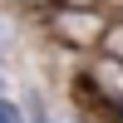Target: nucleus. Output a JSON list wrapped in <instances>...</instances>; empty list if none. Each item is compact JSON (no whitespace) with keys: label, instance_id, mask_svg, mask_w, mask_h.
Segmentation results:
<instances>
[{"label":"nucleus","instance_id":"1","mask_svg":"<svg viewBox=\"0 0 123 123\" xmlns=\"http://www.w3.org/2000/svg\"><path fill=\"white\" fill-rule=\"evenodd\" d=\"M49 35H54L59 44H69V49H94V44H104V35H108V20L98 15V10L54 5V10H49Z\"/></svg>","mask_w":123,"mask_h":123},{"label":"nucleus","instance_id":"2","mask_svg":"<svg viewBox=\"0 0 123 123\" xmlns=\"http://www.w3.org/2000/svg\"><path fill=\"white\" fill-rule=\"evenodd\" d=\"M84 79L98 89V94L108 98L113 108H123V59L118 54H108V49H98L94 59H89V69H84Z\"/></svg>","mask_w":123,"mask_h":123},{"label":"nucleus","instance_id":"3","mask_svg":"<svg viewBox=\"0 0 123 123\" xmlns=\"http://www.w3.org/2000/svg\"><path fill=\"white\" fill-rule=\"evenodd\" d=\"M0 123H30L25 104H15V98H5V94H0Z\"/></svg>","mask_w":123,"mask_h":123},{"label":"nucleus","instance_id":"4","mask_svg":"<svg viewBox=\"0 0 123 123\" xmlns=\"http://www.w3.org/2000/svg\"><path fill=\"white\" fill-rule=\"evenodd\" d=\"M98 49H108V54L123 59V20H108V35H104V44H98Z\"/></svg>","mask_w":123,"mask_h":123},{"label":"nucleus","instance_id":"5","mask_svg":"<svg viewBox=\"0 0 123 123\" xmlns=\"http://www.w3.org/2000/svg\"><path fill=\"white\" fill-rule=\"evenodd\" d=\"M54 5H74V10H98V0H54Z\"/></svg>","mask_w":123,"mask_h":123},{"label":"nucleus","instance_id":"6","mask_svg":"<svg viewBox=\"0 0 123 123\" xmlns=\"http://www.w3.org/2000/svg\"><path fill=\"white\" fill-rule=\"evenodd\" d=\"M20 5H30V10H39V5H54V0H20Z\"/></svg>","mask_w":123,"mask_h":123},{"label":"nucleus","instance_id":"7","mask_svg":"<svg viewBox=\"0 0 123 123\" xmlns=\"http://www.w3.org/2000/svg\"><path fill=\"white\" fill-rule=\"evenodd\" d=\"M113 123H123V108H118V113H113Z\"/></svg>","mask_w":123,"mask_h":123},{"label":"nucleus","instance_id":"8","mask_svg":"<svg viewBox=\"0 0 123 123\" xmlns=\"http://www.w3.org/2000/svg\"><path fill=\"white\" fill-rule=\"evenodd\" d=\"M0 94H5V74H0Z\"/></svg>","mask_w":123,"mask_h":123},{"label":"nucleus","instance_id":"9","mask_svg":"<svg viewBox=\"0 0 123 123\" xmlns=\"http://www.w3.org/2000/svg\"><path fill=\"white\" fill-rule=\"evenodd\" d=\"M0 59H5V39H0Z\"/></svg>","mask_w":123,"mask_h":123},{"label":"nucleus","instance_id":"10","mask_svg":"<svg viewBox=\"0 0 123 123\" xmlns=\"http://www.w3.org/2000/svg\"><path fill=\"white\" fill-rule=\"evenodd\" d=\"M108 5H123V0H108Z\"/></svg>","mask_w":123,"mask_h":123}]
</instances>
